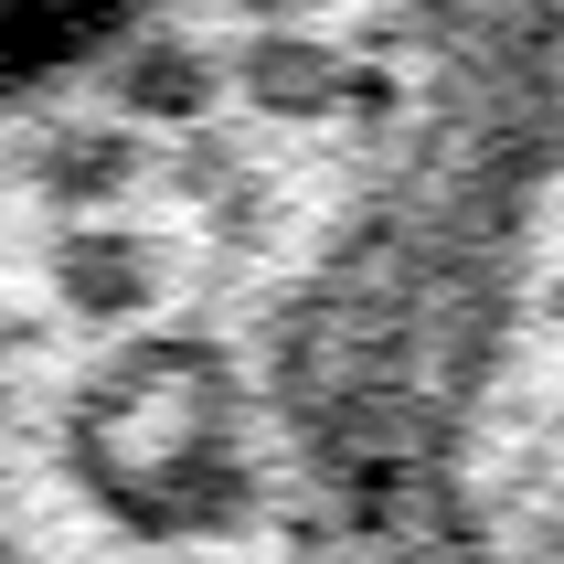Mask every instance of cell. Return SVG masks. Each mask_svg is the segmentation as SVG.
<instances>
[{
  "label": "cell",
  "mask_w": 564,
  "mask_h": 564,
  "mask_svg": "<svg viewBox=\"0 0 564 564\" xmlns=\"http://www.w3.org/2000/svg\"><path fill=\"white\" fill-rule=\"evenodd\" d=\"M235 11H246L256 32H299V11H310V0H235Z\"/></svg>",
  "instance_id": "cell-7"
},
{
  "label": "cell",
  "mask_w": 564,
  "mask_h": 564,
  "mask_svg": "<svg viewBox=\"0 0 564 564\" xmlns=\"http://www.w3.org/2000/svg\"><path fill=\"white\" fill-rule=\"evenodd\" d=\"M224 96V64L192 43V32H139L118 64H107V107L118 128H203Z\"/></svg>",
  "instance_id": "cell-3"
},
{
  "label": "cell",
  "mask_w": 564,
  "mask_h": 564,
  "mask_svg": "<svg viewBox=\"0 0 564 564\" xmlns=\"http://www.w3.org/2000/svg\"><path fill=\"white\" fill-rule=\"evenodd\" d=\"M43 278H54V299L75 319H96V330L160 310V246H150V235H128V224H75V235H54Z\"/></svg>",
  "instance_id": "cell-1"
},
{
  "label": "cell",
  "mask_w": 564,
  "mask_h": 564,
  "mask_svg": "<svg viewBox=\"0 0 564 564\" xmlns=\"http://www.w3.org/2000/svg\"><path fill=\"white\" fill-rule=\"evenodd\" d=\"M394 96H405V86H394L383 64H351V75H341V118H394Z\"/></svg>",
  "instance_id": "cell-6"
},
{
  "label": "cell",
  "mask_w": 564,
  "mask_h": 564,
  "mask_svg": "<svg viewBox=\"0 0 564 564\" xmlns=\"http://www.w3.org/2000/svg\"><path fill=\"white\" fill-rule=\"evenodd\" d=\"M341 75L351 54H330L310 32H246L235 43V96L256 118H341Z\"/></svg>",
  "instance_id": "cell-4"
},
{
  "label": "cell",
  "mask_w": 564,
  "mask_h": 564,
  "mask_svg": "<svg viewBox=\"0 0 564 564\" xmlns=\"http://www.w3.org/2000/svg\"><path fill=\"white\" fill-rule=\"evenodd\" d=\"M32 341V330H22V319H11V310H0V362H11V351H22Z\"/></svg>",
  "instance_id": "cell-8"
},
{
  "label": "cell",
  "mask_w": 564,
  "mask_h": 564,
  "mask_svg": "<svg viewBox=\"0 0 564 564\" xmlns=\"http://www.w3.org/2000/svg\"><path fill=\"white\" fill-rule=\"evenodd\" d=\"M246 171H256V160H235L224 139H192V150H182V171H171V192H192V203H214V192H235Z\"/></svg>",
  "instance_id": "cell-5"
},
{
  "label": "cell",
  "mask_w": 564,
  "mask_h": 564,
  "mask_svg": "<svg viewBox=\"0 0 564 564\" xmlns=\"http://www.w3.org/2000/svg\"><path fill=\"white\" fill-rule=\"evenodd\" d=\"M139 171H150L139 160V128H118V118H54L32 139V192L54 214H75V224H107V203H128Z\"/></svg>",
  "instance_id": "cell-2"
}]
</instances>
